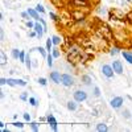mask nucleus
<instances>
[{"label": "nucleus", "mask_w": 132, "mask_h": 132, "mask_svg": "<svg viewBox=\"0 0 132 132\" xmlns=\"http://www.w3.org/2000/svg\"><path fill=\"white\" fill-rule=\"evenodd\" d=\"M81 81H82V83H83V85H86V86H90V85H91V82H93L91 77H90V75H87V74H85V75H82V77H81Z\"/></svg>", "instance_id": "2eb2a0df"}, {"label": "nucleus", "mask_w": 132, "mask_h": 132, "mask_svg": "<svg viewBox=\"0 0 132 132\" xmlns=\"http://www.w3.org/2000/svg\"><path fill=\"white\" fill-rule=\"evenodd\" d=\"M102 73H103L104 77H107V78H112L114 74H115V71H114L111 65H103L102 66Z\"/></svg>", "instance_id": "0eeeda50"}, {"label": "nucleus", "mask_w": 132, "mask_h": 132, "mask_svg": "<svg viewBox=\"0 0 132 132\" xmlns=\"http://www.w3.org/2000/svg\"><path fill=\"white\" fill-rule=\"evenodd\" d=\"M126 20L128 21L129 24H132V12H129V13H128V15L126 16Z\"/></svg>", "instance_id": "4c0bfd02"}, {"label": "nucleus", "mask_w": 132, "mask_h": 132, "mask_svg": "<svg viewBox=\"0 0 132 132\" xmlns=\"http://www.w3.org/2000/svg\"><path fill=\"white\" fill-rule=\"evenodd\" d=\"M5 127V124H4V122H0V128H4Z\"/></svg>", "instance_id": "49530a36"}, {"label": "nucleus", "mask_w": 132, "mask_h": 132, "mask_svg": "<svg viewBox=\"0 0 132 132\" xmlns=\"http://www.w3.org/2000/svg\"><path fill=\"white\" fill-rule=\"evenodd\" d=\"M12 126L16 127V128H20V129H23V128H24V124H23V123H20V122H13Z\"/></svg>", "instance_id": "f704fd0d"}, {"label": "nucleus", "mask_w": 132, "mask_h": 132, "mask_svg": "<svg viewBox=\"0 0 132 132\" xmlns=\"http://www.w3.org/2000/svg\"><path fill=\"white\" fill-rule=\"evenodd\" d=\"M20 99H21V101H23V102H27L28 101V93H21V95H20Z\"/></svg>", "instance_id": "72a5a7b5"}, {"label": "nucleus", "mask_w": 132, "mask_h": 132, "mask_svg": "<svg viewBox=\"0 0 132 132\" xmlns=\"http://www.w3.org/2000/svg\"><path fill=\"white\" fill-rule=\"evenodd\" d=\"M123 103H124V99L122 96H115L110 101V106H111L112 108H120L123 106Z\"/></svg>", "instance_id": "39448f33"}, {"label": "nucleus", "mask_w": 132, "mask_h": 132, "mask_svg": "<svg viewBox=\"0 0 132 132\" xmlns=\"http://www.w3.org/2000/svg\"><path fill=\"white\" fill-rule=\"evenodd\" d=\"M95 129L98 132H106V131H108V127H107L106 123H98L96 127H95Z\"/></svg>", "instance_id": "dca6fc26"}, {"label": "nucleus", "mask_w": 132, "mask_h": 132, "mask_svg": "<svg viewBox=\"0 0 132 132\" xmlns=\"http://www.w3.org/2000/svg\"><path fill=\"white\" fill-rule=\"evenodd\" d=\"M0 85H2V86L7 85V78H2V79H0Z\"/></svg>", "instance_id": "79ce46f5"}, {"label": "nucleus", "mask_w": 132, "mask_h": 132, "mask_svg": "<svg viewBox=\"0 0 132 132\" xmlns=\"http://www.w3.org/2000/svg\"><path fill=\"white\" fill-rule=\"evenodd\" d=\"M28 102H29V104L32 107H37L38 106V101H37V98H35V96H29Z\"/></svg>", "instance_id": "a211bd4d"}, {"label": "nucleus", "mask_w": 132, "mask_h": 132, "mask_svg": "<svg viewBox=\"0 0 132 132\" xmlns=\"http://www.w3.org/2000/svg\"><path fill=\"white\" fill-rule=\"evenodd\" d=\"M33 29H35L36 33H37V38L41 40L42 36H44V33H45V28H44V25L41 23H36V25H35V28H33Z\"/></svg>", "instance_id": "1a4fd4ad"}, {"label": "nucleus", "mask_w": 132, "mask_h": 132, "mask_svg": "<svg viewBox=\"0 0 132 132\" xmlns=\"http://www.w3.org/2000/svg\"><path fill=\"white\" fill-rule=\"evenodd\" d=\"M0 20H2V21L4 20V15H3V12H0Z\"/></svg>", "instance_id": "a18cd8bd"}, {"label": "nucleus", "mask_w": 132, "mask_h": 132, "mask_svg": "<svg viewBox=\"0 0 132 132\" xmlns=\"http://www.w3.org/2000/svg\"><path fill=\"white\" fill-rule=\"evenodd\" d=\"M70 16H71L75 21L82 23V21H85V19H86V12H82V9H81V11H73V12L70 13Z\"/></svg>", "instance_id": "7ed1b4c3"}, {"label": "nucleus", "mask_w": 132, "mask_h": 132, "mask_svg": "<svg viewBox=\"0 0 132 132\" xmlns=\"http://www.w3.org/2000/svg\"><path fill=\"white\" fill-rule=\"evenodd\" d=\"M21 17H23V19H25V20H29V19H30L28 12H21Z\"/></svg>", "instance_id": "58836bf2"}, {"label": "nucleus", "mask_w": 132, "mask_h": 132, "mask_svg": "<svg viewBox=\"0 0 132 132\" xmlns=\"http://www.w3.org/2000/svg\"><path fill=\"white\" fill-rule=\"evenodd\" d=\"M73 96H74V101H77L78 103H82L87 99V93L83 90H75L73 93Z\"/></svg>", "instance_id": "f03ea898"}, {"label": "nucleus", "mask_w": 132, "mask_h": 132, "mask_svg": "<svg viewBox=\"0 0 132 132\" xmlns=\"http://www.w3.org/2000/svg\"><path fill=\"white\" fill-rule=\"evenodd\" d=\"M127 2H132V0H127Z\"/></svg>", "instance_id": "09e8293b"}, {"label": "nucleus", "mask_w": 132, "mask_h": 132, "mask_svg": "<svg viewBox=\"0 0 132 132\" xmlns=\"http://www.w3.org/2000/svg\"><path fill=\"white\" fill-rule=\"evenodd\" d=\"M36 9H37L38 13H45V8H44V5H41V4H37L36 5Z\"/></svg>", "instance_id": "2f4dec72"}, {"label": "nucleus", "mask_w": 132, "mask_h": 132, "mask_svg": "<svg viewBox=\"0 0 132 132\" xmlns=\"http://www.w3.org/2000/svg\"><path fill=\"white\" fill-rule=\"evenodd\" d=\"M23 118H24L25 122H30V115H29L28 112H24V114H23Z\"/></svg>", "instance_id": "e433bc0d"}, {"label": "nucleus", "mask_w": 132, "mask_h": 132, "mask_svg": "<svg viewBox=\"0 0 132 132\" xmlns=\"http://www.w3.org/2000/svg\"><path fill=\"white\" fill-rule=\"evenodd\" d=\"M2 131H3V132H9V128H5V127H4V128H2Z\"/></svg>", "instance_id": "de8ad7c7"}, {"label": "nucleus", "mask_w": 132, "mask_h": 132, "mask_svg": "<svg viewBox=\"0 0 132 132\" xmlns=\"http://www.w3.org/2000/svg\"><path fill=\"white\" fill-rule=\"evenodd\" d=\"M25 58H27V54H25V52H23V50H21V52H20V57H19V61H20L21 63H25Z\"/></svg>", "instance_id": "c85d7f7f"}, {"label": "nucleus", "mask_w": 132, "mask_h": 132, "mask_svg": "<svg viewBox=\"0 0 132 132\" xmlns=\"http://www.w3.org/2000/svg\"><path fill=\"white\" fill-rule=\"evenodd\" d=\"M49 17L54 21V23H58L60 21V17H58V15H56L54 12H49Z\"/></svg>", "instance_id": "cd10ccee"}, {"label": "nucleus", "mask_w": 132, "mask_h": 132, "mask_svg": "<svg viewBox=\"0 0 132 132\" xmlns=\"http://www.w3.org/2000/svg\"><path fill=\"white\" fill-rule=\"evenodd\" d=\"M77 103H78L77 101H69L68 103H66V107H68L69 111H75V110L78 108V104Z\"/></svg>", "instance_id": "4468645a"}, {"label": "nucleus", "mask_w": 132, "mask_h": 132, "mask_svg": "<svg viewBox=\"0 0 132 132\" xmlns=\"http://www.w3.org/2000/svg\"><path fill=\"white\" fill-rule=\"evenodd\" d=\"M52 41H53V44H54V46H58L62 40H61L60 36H53V37H52Z\"/></svg>", "instance_id": "5701e85b"}, {"label": "nucleus", "mask_w": 132, "mask_h": 132, "mask_svg": "<svg viewBox=\"0 0 132 132\" xmlns=\"http://www.w3.org/2000/svg\"><path fill=\"white\" fill-rule=\"evenodd\" d=\"M122 115H123L126 119H129V118H132V115H131V112L128 111V110H124V111L122 112Z\"/></svg>", "instance_id": "c9c22d12"}, {"label": "nucleus", "mask_w": 132, "mask_h": 132, "mask_svg": "<svg viewBox=\"0 0 132 132\" xmlns=\"http://www.w3.org/2000/svg\"><path fill=\"white\" fill-rule=\"evenodd\" d=\"M7 85L8 86H23L25 87L27 86V82L24 79H17V78H7Z\"/></svg>", "instance_id": "20e7f679"}, {"label": "nucleus", "mask_w": 132, "mask_h": 132, "mask_svg": "<svg viewBox=\"0 0 132 132\" xmlns=\"http://www.w3.org/2000/svg\"><path fill=\"white\" fill-rule=\"evenodd\" d=\"M27 12L29 13V17L30 19H33V20H36V21H38L40 20V13L37 12V9L36 8H29Z\"/></svg>", "instance_id": "f8f14e48"}, {"label": "nucleus", "mask_w": 132, "mask_h": 132, "mask_svg": "<svg viewBox=\"0 0 132 132\" xmlns=\"http://www.w3.org/2000/svg\"><path fill=\"white\" fill-rule=\"evenodd\" d=\"M52 54H53V57H54V58H58V57L61 56V52H60V49H58L57 46H54L53 50H52Z\"/></svg>", "instance_id": "393cba45"}, {"label": "nucleus", "mask_w": 132, "mask_h": 132, "mask_svg": "<svg viewBox=\"0 0 132 132\" xmlns=\"http://www.w3.org/2000/svg\"><path fill=\"white\" fill-rule=\"evenodd\" d=\"M61 83L65 86V87H71L74 86V77L70 75V74H62V78H61Z\"/></svg>", "instance_id": "f257e3e1"}, {"label": "nucleus", "mask_w": 132, "mask_h": 132, "mask_svg": "<svg viewBox=\"0 0 132 132\" xmlns=\"http://www.w3.org/2000/svg\"><path fill=\"white\" fill-rule=\"evenodd\" d=\"M53 48H54V44H53L52 38H48V40H46V44H45V49H46V52H48V53H52Z\"/></svg>", "instance_id": "f3484780"}, {"label": "nucleus", "mask_w": 132, "mask_h": 132, "mask_svg": "<svg viewBox=\"0 0 132 132\" xmlns=\"http://www.w3.org/2000/svg\"><path fill=\"white\" fill-rule=\"evenodd\" d=\"M0 40H2V42L4 41V29L3 28L0 29Z\"/></svg>", "instance_id": "a19ab883"}, {"label": "nucleus", "mask_w": 132, "mask_h": 132, "mask_svg": "<svg viewBox=\"0 0 132 132\" xmlns=\"http://www.w3.org/2000/svg\"><path fill=\"white\" fill-rule=\"evenodd\" d=\"M20 52H21V50H19V49H12V50H11V56H12L13 60H19Z\"/></svg>", "instance_id": "aec40b11"}, {"label": "nucleus", "mask_w": 132, "mask_h": 132, "mask_svg": "<svg viewBox=\"0 0 132 132\" xmlns=\"http://www.w3.org/2000/svg\"><path fill=\"white\" fill-rule=\"evenodd\" d=\"M29 37H32V38H33V37H37V33H36L35 29H32V30L29 32Z\"/></svg>", "instance_id": "ea45409f"}, {"label": "nucleus", "mask_w": 132, "mask_h": 132, "mask_svg": "<svg viewBox=\"0 0 132 132\" xmlns=\"http://www.w3.org/2000/svg\"><path fill=\"white\" fill-rule=\"evenodd\" d=\"M37 82H38V83H40L42 87H45V86L48 85V81H46V78H38V81H37Z\"/></svg>", "instance_id": "473e14b6"}, {"label": "nucleus", "mask_w": 132, "mask_h": 132, "mask_svg": "<svg viewBox=\"0 0 132 132\" xmlns=\"http://www.w3.org/2000/svg\"><path fill=\"white\" fill-rule=\"evenodd\" d=\"M25 66H27V69L30 71V69H32V62H30V56H29V54H27V58H25Z\"/></svg>", "instance_id": "a878e982"}, {"label": "nucleus", "mask_w": 132, "mask_h": 132, "mask_svg": "<svg viewBox=\"0 0 132 132\" xmlns=\"http://www.w3.org/2000/svg\"><path fill=\"white\" fill-rule=\"evenodd\" d=\"M30 129H32V131H35V132L40 131V126H38V123H36V122H30Z\"/></svg>", "instance_id": "bb28decb"}, {"label": "nucleus", "mask_w": 132, "mask_h": 132, "mask_svg": "<svg viewBox=\"0 0 132 132\" xmlns=\"http://www.w3.org/2000/svg\"><path fill=\"white\" fill-rule=\"evenodd\" d=\"M49 78H50V81H52V82H54L56 85H58V83H61L62 74H61L60 71H52V73L49 74Z\"/></svg>", "instance_id": "6e6552de"}, {"label": "nucleus", "mask_w": 132, "mask_h": 132, "mask_svg": "<svg viewBox=\"0 0 132 132\" xmlns=\"http://www.w3.org/2000/svg\"><path fill=\"white\" fill-rule=\"evenodd\" d=\"M93 115H94V116H98V115H99V114H98V110H95V108L93 110Z\"/></svg>", "instance_id": "37998d69"}, {"label": "nucleus", "mask_w": 132, "mask_h": 132, "mask_svg": "<svg viewBox=\"0 0 132 132\" xmlns=\"http://www.w3.org/2000/svg\"><path fill=\"white\" fill-rule=\"evenodd\" d=\"M122 56H123V58H124L128 63H131V65H132V52L123 50V52H122Z\"/></svg>", "instance_id": "ddd939ff"}, {"label": "nucleus", "mask_w": 132, "mask_h": 132, "mask_svg": "<svg viewBox=\"0 0 132 132\" xmlns=\"http://www.w3.org/2000/svg\"><path fill=\"white\" fill-rule=\"evenodd\" d=\"M53 60H54L53 54L52 53H48V56H46V63H48L49 68H53Z\"/></svg>", "instance_id": "6ab92c4d"}, {"label": "nucleus", "mask_w": 132, "mask_h": 132, "mask_svg": "<svg viewBox=\"0 0 132 132\" xmlns=\"http://www.w3.org/2000/svg\"><path fill=\"white\" fill-rule=\"evenodd\" d=\"M33 50H37V52H40V54H41V56L44 57V58H46V56H48V52H46V49L45 48H35V49H33Z\"/></svg>", "instance_id": "412c9836"}, {"label": "nucleus", "mask_w": 132, "mask_h": 132, "mask_svg": "<svg viewBox=\"0 0 132 132\" xmlns=\"http://www.w3.org/2000/svg\"><path fill=\"white\" fill-rule=\"evenodd\" d=\"M25 25H27V28H29V29H33V28H35V25H36V23H33L32 20H27Z\"/></svg>", "instance_id": "7c9ffc66"}, {"label": "nucleus", "mask_w": 132, "mask_h": 132, "mask_svg": "<svg viewBox=\"0 0 132 132\" xmlns=\"http://www.w3.org/2000/svg\"><path fill=\"white\" fill-rule=\"evenodd\" d=\"M120 53V48L116 45V46H112L111 49H110V54L111 56H116V54H119Z\"/></svg>", "instance_id": "4be33fe9"}, {"label": "nucleus", "mask_w": 132, "mask_h": 132, "mask_svg": "<svg viewBox=\"0 0 132 132\" xmlns=\"http://www.w3.org/2000/svg\"><path fill=\"white\" fill-rule=\"evenodd\" d=\"M4 96H5V94H4V91H0V98H2V99H3Z\"/></svg>", "instance_id": "c03bdc74"}, {"label": "nucleus", "mask_w": 132, "mask_h": 132, "mask_svg": "<svg viewBox=\"0 0 132 132\" xmlns=\"http://www.w3.org/2000/svg\"><path fill=\"white\" fill-rule=\"evenodd\" d=\"M111 66H112L115 74H119V75L123 74V65H122V62H120V61H114Z\"/></svg>", "instance_id": "9d476101"}, {"label": "nucleus", "mask_w": 132, "mask_h": 132, "mask_svg": "<svg viewBox=\"0 0 132 132\" xmlns=\"http://www.w3.org/2000/svg\"><path fill=\"white\" fill-rule=\"evenodd\" d=\"M46 122H48V124H50V128H52V131H58V123H57V120H56V118H54V115H52V114H49L48 116H46Z\"/></svg>", "instance_id": "423d86ee"}, {"label": "nucleus", "mask_w": 132, "mask_h": 132, "mask_svg": "<svg viewBox=\"0 0 132 132\" xmlns=\"http://www.w3.org/2000/svg\"><path fill=\"white\" fill-rule=\"evenodd\" d=\"M71 3L77 8H89L90 7V3L87 0H71Z\"/></svg>", "instance_id": "9b49d317"}, {"label": "nucleus", "mask_w": 132, "mask_h": 132, "mask_svg": "<svg viewBox=\"0 0 132 132\" xmlns=\"http://www.w3.org/2000/svg\"><path fill=\"white\" fill-rule=\"evenodd\" d=\"M0 60H2V61H0V63H2V66H4L5 63H7V56H5V53L2 50V52H0Z\"/></svg>", "instance_id": "b1692460"}, {"label": "nucleus", "mask_w": 132, "mask_h": 132, "mask_svg": "<svg viewBox=\"0 0 132 132\" xmlns=\"http://www.w3.org/2000/svg\"><path fill=\"white\" fill-rule=\"evenodd\" d=\"M93 91H94V96H95V98H99V96H101V89H99L98 86L94 87V90H93Z\"/></svg>", "instance_id": "c756f323"}]
</instances>
